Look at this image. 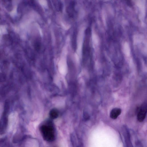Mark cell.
<instances>
[{
	"instance_id": "6da1fadb",
	"label": "cell",
	"mask_w": 147,
	"mask_h": 147,
	"mask_svg": "<svg viewBox=\"0 0 147 147\" xmlns=\"http://www.w3.org/2000/svg\"><path fill=\"white\" fill-rule=\"evenodd\" d=\"M40 132L43 139L50 142L54 140L55 137L53 127L50 123H48L42 125L40 128Z\"/></svg>"
},
{
	"instance_id": "277c9868",
	"label": "cell",
	"mask_w": 147,
	"mask_h": 147,
	"mask_svg": "<svg viewBox=\"0 0 147 147\" xmlns=\"http://www.w3.org/2000/svg\"><path fill=\"white\" fill-rule=\"evenodd\" d=\"M49 115L51 118L53 119H55L58 116V111L55 109H53L50 111Z\"/></svg>"
},
{
	"instance_id": "3957f363",
	"label": "cell",
	"mask_w": 147,
	"mask_h": 147,
	"mask_svg": "<svg viewBox=\"0 0 147 147\" xmlns=\"http://www.w3.org/2000/svg\"><path fill=\"white\" fill-rule=\"evenodd\" d=\"M121 112L120 109L117 108H114L112 109L110 112V117L112 119H116L120 114Z\"/></svg>"
},
{
	"instance_id": "5b68a950",
	"label": "cell",
	"mask_w": 147,
	"mask_h": 147,
	"mask_svg": "<svg viewBox=\"0 0 147 147\" xmlns=\"http://www.w3.org/2000/svg\"><path fill=\"white\" fill-rule=\"evenodd\" d=\"M126 4L129 6L132 5V0H124Z\"/></svg>"
},
{
	"instance_id": "7a4b0ae2",
	"label": "cell",
	"mask_w": 147,
	"mask_h": 147,
	"mask_svg": "<svg viewBox=\"0 0 147 147\" xmlns=\"http://www.w3.org/2000/svg\"><path fill=\"white\" fill-rule=\"evenodd\" d=\"M137 115L138 120L140 122L143 121L145 119L147 113L146 103L143 104L138 110Z\"/></svg>"
}]
</instances>
